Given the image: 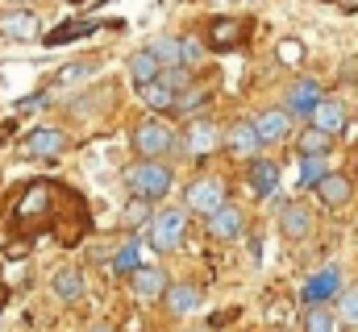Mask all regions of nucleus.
<instances>
[{
  "label": "nucleus",
  "mask_w": 358,
  "mask_h": 332,
  "mask_svg": "<svg viewBox=\"0 0 358 332\" xmlns=\"http://www.w3.org/2000/svg\"><path fill=\"white\" fill-rule=\"evenodd\" d=\"M275 332H287V329H275Z\"/></svg>",
  "instance_id": "40"
},
{
  "label": "nucleus",
  "mask_w": 358,
  "mask_h": 332,
  "mask_svg": "<svg viewBox=\"0 0 358 332\" xmlns=\"http://www.w3.org/2000/svg\"><path fill=\"white\" fill-rule=\"evenodd\" d=\"M171 183H176V170L163 163V158H138V163L125 170V187H129V195H138V199H163L167 191H171Z\"/></svg>",
  "instance_id": "1"
},
{
  "label": "nucleus",
  "mask_w": 358,
  "mask_h": 332,
  "mask_svg": "<svg viewBox=\"0 0 358 332\" xmlns=\"http://www.w3.org/2000/svg\"><path fill=\"white\" fill-rule=\"evenodd\" d=\"M183 332H213V329H183Z\"/></svg>",
  "instance_id": "38"
},
{
  "label": "nucleus",
  "mask_w": 358,
  "mask_h": 332,
  "mask_svg": "<svg viewBox=\"0 0 358 332\" xmlns=\"http://www.w3.org/2000/svg\"><path fill=\"white\" fill-rule=\"evenodd\" d=\"M159 80L171 83L179 96H183V91L192 87V67H187V63H171V67H163V75H159Z\"/></svg>",
  "instance_id": "31"
},
{
  "label": "nucleus",
  "mask_w": 358,
  "mask_h": 332,
  "mask_svg": "<svg viewBox=\"0 0 358 332\" xmlns=\"http://www.w3.org/2000/svg\"><path fill=\"white\" fill-rule=\"evenodd\" d=\"M246 29L250 25L242 17H213V25H208V50H217V54L238 50L246 42Z\"/></svg>",
  "instance_id": "10"
},
{
  "label": "nucleus",
  "mask_w": 358,
  "mask_h": 332,
  "mask_svg": "<svg viewBox=\"0 0 358 332\" xmlns=\"http://www.w3.org/2000/svg\"><path fill=\"white\" fill-rule=\"evenodd\" d=\"M138 91H142V104H146V112H155V116H167V112H176L179 91L171 87V83L155 80V83H146V87H138Z\"/></svg>",
  "instance_id": "20"
},
{
  "label": "nucleus",
  "mask_w": 358,
  "mask_h": 332,
  "mask_svg": "<svg viewBox=\"0 0 358 332\" xmlns=\"http://www.w3.org/2000/svg\"><path fill=\"white\" fill-rule=\"evenodd\" d=\"M242 233H246V212L238 204H225L221 212L208 216V237L213 241H238Z\"/></svg>",
  "instance_id": "15"
},
{
  "label": "nucleus",
  "mask_w": 358,
  "mask_h": 332,
  "mask_svg": "<svg viewBox=\"0 0 358 332\" xmlns=\"http://www.w3.org/2000/svg\"><path fill=\"white\" fill-rule=\"evenodd\" d=\"M96 29H104L100 21H67V25H59L55 33H42L46 38V46H63V42H76V38H88Z\"/></svg>",
  "instance_id": "25"
},
{
  "label": "nucleus",
  "mask_w": 358,
  "mask_h": 332,
  "mask_svg": "<svg viewBox=\"0 0 358 332\" xmlns=\"http://www.w3.org/2000/svg\"><path fill=\"white\" fill-rule=\"evenodd\" d=\"M229 204V183L221 179V174H196L187 187H183V208L192 212V216H213V212H221Z\"/></svg>",
  "instance_id": "2"
},
{
  "label": "nucleus",
  "mask_w": 358,
  "mask_h": 332,
  "mask_svg": "<svg viewBox=\"0 0 358 332\" xmlns=\"http://www.w3.org/2000/svg\"><path fill=\"white\" fill-rule=\"evenodd\" d=\"M187 208H159L155 220L146 225V241L155 253H179L187 241Z\"/></svg>",
  "instance_id": "3"
},
{
  "label": "nucleus",
  "mask_w": 358,
  "mask_h": 332,
  "mask_svg": "<svg viewBox=\"0 0 358 332\" xmlns=\"http://www.w3.org/2000/svg\"><path fill=\"white\" fill-rule=\"evenodd\" d=\"M204 46H208V42H200V38H183V63H187V67H192V63H200Z\"/></svg>",
  "instance_id": "34"
},
{
  "label": "nucleus",
  "mask_w": 358,
  "mask_h": 332,
  "mask_svg": "<svg viewBox=\"0 0 358 332\" xmlns=\"http://www.w3.org/2000/svg\"><path fill=\"white\" fill-rule=\"evenodd\" d=\"M325 174H329V158H300V183L304 187H317Z\"/></svg>",
  "instance_id": "30"
},
{
  "label": "nucleus",
  "mask_w": 358,
  "mask_h": 332,
  "mask_svg": "<svg viewBox=\"0 0 358 332\" xmlns=\"http://www.w3.org/2000/svg\"><path fill=\"white\" fill-rule=\"evenodd\" d=\"M138 266H142V249H138V241H129V246H121L117 253H113V266H108V270L121 274V278H129Z\"/></svg>",
  "instance_id": "27"
},
{
  "label": "nucleus",
  "mask_w": 358,
  "mask_h": 332,
  "mask_svg": "<svg viewBox=\"0 0 358 332\" xmlns=\"http://www.w3.org/2000/svg\"><path fill=\"white\" fill-rule=\"evenodd\" d=\"M300 54H304L300 42H283V46H279V59H283V63H300Z\"/></svg>",
  "instance_id": "35"
},
{
  "label": "nucleus",
  "mask_w": 358,
  "mask_h": 332,
  "mask_svg": "<svg viewBox=\"0 0 358 332\" xmlns=\"http://www.w3.org/2000/svg\"><path fill=\"white\" fill-rule=\"evenodd\" d=\"M179 146H183V154H192V158H208V154L225 150V129H217L213 121L196 116V121L187 125V133L179 137Z\"/></svg>",
  "instance_id": "7"
},
{
  "label": "nucleus",
  "mask_w": 358,
  "mask_h": 332,
  "mask_svg": "<svg viewBox=\"0 0 358 332\" xmlns=\"http://www.w3.org/2000/svg\"><path fill=\"white\" fill-rule=\"evenodd\" d=\"M129 75H134V83H138V87H146V83H155L159 75H163V63L155 59V50H150V46L129 54Z\"/></svg>",
  "instance_id": "24"
},
{
  "label": "nucleus",
  "mask_w": 358,
  "mask_h": 332,
  "mask_svg": "<svg viewBox=\"0 0 358 332\" xmlns=\"http://www.w3.org/2000/svg\"><path fill=\"white\" fill-rule=\"evenodd\" d=\"M146 220H155V216H150V199H138V195H134L121 225H125V229H138V225H146Z\"/></svg>",
  "instance_id": "32"
},
{
  "label": "nucleus",
  "mask_w": 358,
  "mask_h": 332,
  "mask_svg": "<svg viewBox=\"0 0 358 332\" xmlns=\"http://www.w3.org/2000/svg\"><path fill=\"white\" fill-rule=\"evenodd\" d=\"M92 71H96V63H67V71H59L55 83H76V80H88Z\"/></svg>",
  "instance_id": "33"
},
{
  "label": "nucleus",
  "mask_w": 358,
  "mask_h": 332,
  "mask_svg": "<svg viewBox=\"0 0 358 332\" xmlns=\"http://www.w3.org/2000/svg\"><path fill=\"white\" fill-rule=\"evenodd\" d=\"M129 142H134V150H138V158H167L171 150H176V129L163 121V116H146V121H138L134 125V133H129Z\"/></svg>",
  "instance_id": "4"
},
{
  "label": "nucleus",
  "mask_w": 358,
  "mask_h": 332,
  "mask_svg": "<svg viewBox=\"0 0 358 332\" xmlns=\"http://www.w3.org/2000/svg\"><path fill=\"white\" fill-rule=\"evenodd\" d=\"M292 121H296V116H292L283 104H279V108H263V112L255 116V125H259V133H263L267 146H283V142L292 137Z\"/></svg>",
  "instance_id": "16"
},
{
  "label": "nucleus",
  "mask_w": 358,
  "mask_h": 332,
  "mask_svg": "<svg viewBox=\"0 0 358 332\" xmlns=\"http://www.w3.org/2000/svg\"><path fill=\"white\" fill-rule=\"evenodd\" d=\"M50 287H55V295H59L63 303H76L88 282H84V270H80V266H63V270L50 278Z\"/></svg>",
  "instance_id": "23"
},
{
  "label": "nucleus",
  "mask_w": 358,
  "mask_h": 332,
  "mask_svg": "<svg viewBox=\"0 0 358 332\" xmlns=\"http://www.w3.org/2000/svg\"><path fill=\"white\" fill-rule=\"evenodd\" d=\"M17 4H25V0H17Z\"/></svg>",
  "instance_id": "41"
},
{
  "label": "nucleus",
  "mask_w": 358,
  "mask_h": 332,
  "mask_svg": "<svg viewBox=\"0 0 358 332\" xmlns=\"http://www.w3.org/2000/svg\"><path fill=\"white\" fill-rule=\"evenodd\" d=\"M355 174H358V158H355Z\"/></svg>",
  "instance_id": "39"
},
{
  "label": "nucleus",
  "mask_w": 358,
  "mask_h": 332,
  "mask_svg": "<svg viewBox=\"0 0 358 332\" xmlns=\"http://www.w3.org/2000/svg\"><path fill=\"white\" fill-rule=\"evenodd\" d=\"M125 282H129V295H134L138 303H155V299H163V295H167V287H171V282H167V274H163L159 266H138Z\"/></svg>",
  "instance_id": "11"
},
{
  "label": "nucleus",
  "mask_w": 358,
  "mask_h": 332,
  "mask_svg": "<svg viewBox=\"0 0 358 332\" xmlns=\"http://www.w3.org/2000/svg\"><path fill=\"white\" fill-rule=\"evenodd\" d=\"M63 150H67V133L55 125H38L34 133H25V154L34 158H59Z\"/></svg>",
  "instance_id": "14"
},
{
  "label": "nucleus",
  "mask_w": 358,
  "mask_h": 332,
  "mask_svg": "<svg viewBox=\"0 0 358 332\" xmlns=\"http://www.w3.org/2000/svg\"><path fill=\"white\" fill-rule=\"evenodd\" d=\"M334 303H338V320H342L346 329H358V282L342 287V295H338Z\"/></svg>",
  "instance_id": "28"
},
{
  "label": "nucleus",
  "mask_w": 358,
  "mask_h": 332,
  "mask_svg": "<svg viewBox=\"0 0 358 332\" xmlns=\"http://www.w3.org/2000/svg\"><path fill=\"white\" fill-rule=\"evenodd\" d=\"M88 332H117V329H113V324H92Z\"/></svg>",
  "instance_id": "36"
},
{
  "label": "nucleus",
  "mask_w": 358,
  "mask_h": 332,
  "mask_svg": "<svg viewBox=\"0 0 358 332\" xmlns=\"http://www.w3.org/2000/svg\"><path fill=\"white\" fill-rule=\"evenodd\" d=\"M342 270L338 266H321L308 282H304V291H300V299H304V308H321V303H329V299H338L342 295Z\"/></svg>",
  "instance_id": "9"
},
{
  "label": "nucleus",
  "mask_w": 358,
  "mask_h": 332,
  "mask_svg": "<svg viewBox=\"0 0 358 332\" xmlns=\"http://www.w3.org/2000/svg\"><path fill=\"white\" fill-rule=\"evenodd\" d=\"M150 50H155V59H159L163 67H171V63H183V38H171V33H163V38H155V42H150Z\"/></svg>",
  "instance_id": "29"
},
{
  "label": "nucleus",
  "mask_w": 358,
  "mask_h": 332,
  "mask_svg": "<svg viewBox=\"0 0 358 332\" xmlns=\"http://www.w3.org/2000/svg\"><path fill=\"white\" fill-rule=\"evenodd\" d=\"M313 191H317V199H321L325 212H346V208L355 204V179L342 174V170H329Z\"/></svg>",
  "instance_id": "8"
},
{
  "label": "nucleus",
  "mask_w": 358,
  "mask_h": 332,
  "mask_svg": "<svg viewBox=\"0 0 358 332\" xmlns=\"http://www.w3.org/2000/svg\"><path fill=\"white\" fill-rule=\"evenodd\" d=\"M163 303H167V312H171V316H192V312H200L204 291H200L196 282H171V287H167V295H163Z\"/></svg>",
  "instance_id": "19"
},
{
  "label": "nucleus",
  "mask_w": 358,
  "mask_h": 332,
  "mask_svg": "<svg viewBox=\"0 0 358 332\" xmlns=\"http://www.w3.org/2000/svg\"><path fill=\"white\" fill-rule=\"evenodd\" d=\"M4 137H8V125H0V146H4Z\"/></svg>",
  "instance_id": "37"
},
{
  "label": "nucleus",
  "mask_w": 358,
  "mask_h": 332,
  "mask_svg": "<svg viewBox=\"0 0 358 332\" xmlns=\"http://www.w3.org/2000/svg\"><path fill=\"white\" fill-rule=\"evenodd\" d=\"M213 91H217V75H213V80H204V83H192V87L179 96L176 112H179V116H196V112H204V108H208V100H213Z\"/></svg>",
  "instance_id": "21"
},
{
  "label": "nucleus",
  "mask_w": 358,
  "mask_h": 332,
  "mask_svg": "<svg viewBox=\"0 0 358 332\" xmlns=\"http://www.w3.org/2000/svg\"><path fill=\"white\" fill-rule=\"evenodd\" d=\"M308 125H317V129H325V133H346V125H350V108H346V100H338V96H325L321 104H317V112H313V121Z\"/></svg>",
  "instance_id": "18"
},
{
  "label": "nucleus",
  "mask_w": 358,
  "mask_h": 332,
  "mask_svg": "<svg viewBox=\"0 0 358 332\" xmlns=\"http://www.w3.org/2000/svg\"><path fill=\"white\" fill-rule=\"evenodd\" d=\"M338 329H342V320H338V312H329L325 303H321V308H304L300 332H338Z\"/></svg>",
  "instance_id": "26"
},
{
  "label": "nucleus",
  "mask_w": 358,
  "mask_h": 332,
  "mask_svg": "<svg viewBox=\"0 0 358 332\" xmlns=\"http://www.w3.org/2000/svg\"><path fill=\"white\" fill-rule=\"evenodd\" d=\"M263 150H267V142H263V133H259L255 121H234V125L225 129V154H229V158L255 163V158H263Z\"/></svg>",
  "instance_id": "5"
},
{
  "label": "nucleus",
  "mask_w": 358,
  "mask_h": 332,
  "mask_svg": "<svg viewBox=\"0 0 358 332\" xmlns=\"http://www.w3.org/2000/svg\"><path fill=\"white\" fill-rule=\"evenodd\" d=\"M313 229H317V220H313V208L308 204L292 199V204L279 208V233L287 241H304V237H313Z\"/></svg>",
  "instance_id": "12"
},
{
  "label": "nucleus",
  "mask_w": 358,
  "mask_h": 332,
  "mask_svg": "<svg viewBox=\"0 0 358 332\" xmlns=\"http://www.w3.org/2000/svg\"><path fill=\"white\" fill-rule=\"evenodd\" d=\"M296 150H300V158H329V150H334V133L308 125V129L296 137Z\"/></svg>",
  "instance_id": "22"
},
{
  "label": "nucleus",
  "mask_w": 358,
  "mask_h": 332,
  "mask_svg": "<svg viewBox=\"0 0 358 332\" xmlns=\"http://www.w3.org/2000/svg\"><path fill=\"white\" fill-rule=\"evenodd\" d=\"M0 38H13V42H34L42 38V21L34 8H8L0 13Z\"/></svg>",
  "instance_id": "13"
},
{
  "label": "nucleus",
  "mask_w": 358,
  "mask_h": 332,
  "mask_svg": "<svg viewBox=\"0 0 358 332\" xmlns=\"http://www.w3.org/2000/svg\"><path fill=\"white\" fill-rule=\"evenodd\" d=\"M325 100V87L313 80V75H296V80L283 87V108L292 112V116H304V121H313V112H317V104Z\"/></svg>",
  "instance_id": "6"
},
{
  "label": "nucleus",
  "mask_w": 358,
  "mask_h": 332,
  "mask_svg": "<svg viewBox=\"0 0 358 332\" xmlns=\"http://www.w3.org/2000/svg\"><path fill=\"white\" fill-rule=\"evenodd\" d=\"M246 179H250V191L259 195V199H271V195H279V183H283V170L275 158H255L250 170H246Z\"/></svg>",
  "instance_id": "17"
}]
</instances>
